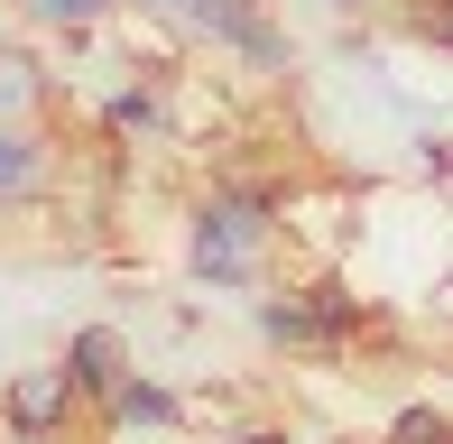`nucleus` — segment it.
Listing matches in <instances>:
<instances>
[{
    "instance_id": "0eeeda50",
    "label": "nucleus",
    "mask_w": 453,
    "mask_h": 444,
    "mask_svg": "<svg viewBox=\"0 0 453 444\" xmlns=\"http://www.w3.org/2000/svg\"><path fill=\"white\" fill-rule=\"evenodd\" d=\"M102 130L111 139H167V84H157V74L120 84L111 103H102Z\"/></svg>"
},
{
    "instance_id": "423d86ee",
    "label": "nucleus",
    "mask_w": 453,
    "mask_h": 444,
    "mask_svg": "<svg viewBox=\"0 0 453 444\" xmlns=\"http://www.w3.org/2000/svg\"><path fill=\"white\" fill-rule=\"evenodd\" d=\"M47 176H56V149L28 130V120H19V130H0V204H28Z\"/></svg>"
},
{
    "instance_id": "f03ea898",
    "label": "nucleus",
    "mask_w": 453,
    "mask_h": 444,
    "mask_svg": "<svg viewBox=\"0 0 453 444\" xmlns=\"http://www.w3.org/2000/svg\"><path fill=\"white\" fill-rule=\"evenodd\" d=\"M93 398L65 379V361H47V371H19L10 389H0V435H28V444H65L74 417H84Z\"/></svg>"
},
{
    "instance_id": "39448f33",
    "label": "nucleus",
    "mask_w": 453,
    "mask_h": 444,
    "mask_svg": "<svg viewBox=\"0 0 453 444\" xmlns=\"http://www.w3.org/2000/svg\"><path fill=\"white\" fill-rule=\"evenodd\" d=\"M56 361H65V379H74V389L93 398V408H102V398L120 389V379H130V342H120V325H74Z\"/></svg>"
},
{
    "instance_id": "2eb2a0df",
    "label": "nucleus",
    "mask_w": 453,
    "mask_h": 444,
    "mask_svg": "<svg viewBox=\"0 0 453 444\" xmlns=\"http://www.w3.org/2000/svg\"><path fill=\"white\" fill-rule=\"evenodd\" d=\"M130 10H149V19H185L195 0H130Z\"/></svg>"
},
{
    "instance_id": "4468645a",
    "label": "nucleus",
    "mask_w": 453,
    "mask_h": 444,
    "mask_svg": "<svg viewBox=\"0 0 453 444\" xmlns=\"http://www.w3.org/2000/svg\"><path fill=\"white\" fill-rule=\"evenodd\" d=\"M232 444H296V426H232Z\"/></svg>"
},
{
    "instance_id": "9d476101",
    "label": "nucleus",
    "mask_w": 453,
    "mask_h": 444,
    "mask_svg": "<svg viewBox=\"0 0 453 444\" xmlns=\"http://www.w3.org/2000/svg\"><path fill=\"white\" fill-rule=\"evenodd\" d=\"M380 444H453V408H435V398H407V408L388 417Z\"/></svg>"
},
{
    "instance_id": "1a4fd4ad",
    "label": "nucleus",
    "mask_w": 453,
    "mask_h": 444,
    "mask_svg": "<svg viewBox=\"0 0 453 444\" xmlns=\"http://www.w3.org/2000/svg\"><path fill=\"white\" fill-rule=\"evenodd\" d=\"M37 103H47V74H37L28 56H19V47H0V130L37 120Z\"/></svg>"
},
{
    "instance_id": "f257e3e1",
    "label": "nucleus",
    "mask_w": 453,
    "mask_h": 444,
    "mask_svg": "<svg viewBox=\"0 0 453 444\" xmlns=\"http://www.w3.org/2000/svg\"><path fill=\"white\" fill-rule=\"evenodd\" d=\"M278 250V186H213L185 222V269L195 287H259Z\"/></svg>"
},
{
    "instance_id": "20e7f679",
    "label": "nucleus",
    "mask_w": 453,
    "mask_h": 444,
    "mask_svg": "<svg viewBox=\"0 0 453 444\" xmlns=\"http://www.w3.org/2000/svg\"><path fill=\"white\" fill-rule=\"evenodd\" d=\"M102 426H111V435H130V426H139V435H176V426H185V398H176L157 371H139V361H130V379L102 398Z\"/></svg>"
},
{
    "instance_id": "f8f14e48",
    "label": "nucleus",
    "mask_w": 453,
    "mask_h": 444,
    "mask_svg": "<svg viewBox=\"0 0 453 444\" xmlns=\"http://www.w3.org/2000/svg\"><path fill=\"white\" fill-rule=\"evenodd\" d=\"M398 19H407L417 47H444L453 56V0H398Z\"/></svg>"
},
{
    "instance_id": "7ed1b4c3",
    "label": "nucleus",
    "mask_w": 453,
    "mask_h": 444,
    "mask_svg": "<svg viewBox=\"0 0 453 444\" xmlns=\"http://www.w3.org/2000/svg\"><path fill=\"white\" fill-rule=\"evenodd\" d=\"M250 325H259V342L269 352H296V361H334V333H324V315L305 306V287H269L250 306Z\"/></svg>"
},
{
    "instance_id": "9b49d317",
    "label": "nucleus",
    "mask_w": 453,
    "mask_h": 444,
    "mask_svg": "<svg viewBox=\"0 0 453 444\" xmlns=\"http://www.w3.org/2000/svg\"><path fill=\"white\" fill-rule=\"evenodd\" d=\"M19 10H28L37 28H56V37H84L93 19H111V10H120V0H19Z\"/></svg>"
},
{
    "instance_id": "6e6552de",
    "label": "nucleus",
    "mask_w": 453,
    "mask_h": 444,
    "mask_svg": "<svg viewBox=\"0 0 453 444\" xmlns=\"http://www.w3.org/2000/svg\"><path fill=\"white\" fill-rule=\"evenodd\" d=\"M305 306L324 315V333H334V352H352V342L370 333V296L352 287V278H305Z\"/></svg>"
},
{
    "instance_id": "dca6fc26",
    "label": "nucleus",
    "mask_w": 453,
    "mask_h": 444,
    "mask_svg": "<svg viewBox=\"0 0 453 444\" xmlns=\"http://www.w3.org/2000/svg\"><path fill=\"white\" fill-rule=\"evenodd\" d=\"M334 10H342V19H370V10H388V0H334Z\"/></svg>"
},
{
    "instance_id": "ddd939ff",
    "label": "nucleus",
    "mask_w": 453,
    "mask_h": 444,
    "mask_svg": "<svg viewBox=\"0 0 453 444\" xmlns=\"http://www.w3.org/2000/svg\"><path fill=\"white\" fill-rule=\"evenodd\" d=\"M417 149H426V176H453V139H444V130H426Z\"/></svg>"
}]
</instances>
